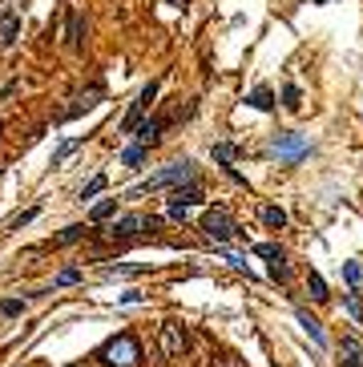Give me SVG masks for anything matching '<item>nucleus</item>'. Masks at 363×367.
Returning <instances> with one entry per match:
<instances>
[{"instance_id":"f03ea898","label":"nucleus","mask_w":363,"mask_h":367,"mask_svg":"<svg viewBox=\"0 0 363 367\" xmlns=\"http://www.w3.org/2000/svg\"><path fill=\"white\" fill-rule=\"evenodd\" d=\"M182 182H194V162H170L166 170H158V174H150L146 182H138L134 190H126V198H146V194H153V190H166V186H182Z\"/></svg>"},{"instance_id":"4468645a","label":"nucleus","mask_w":363,"mask_h":367,"mask_svg":"<svg viewBox=\"0 0 363 367\" xmlns=\"http://www.w3.org/2000/svg\"><path fill=\"white\" fill-rule=\"evenodd\" d=\"M307 291H311L315 303H327V299H331V295H327V283H323V275H319V270H307Z\"/></svg>"},{"instance_id":"393cba45","label":"nucleus","mask_w":363,"mask_h":367,"mask_svg":"<svg viewBox=\"0 0 363 367\" xmlns=\"http://www.w3.org/2000/svg\"><path fill=\"white\" fill-rule=\"evenodd\" d=\"M283 105H287V109H303V93H299V85H287V89H283Z\"/></svg>"},{"instance_id":"ddd939ff","label":"nucleus","mask_w":363,"mask_h":367,"mask_svg":"<svg viewBox=\"0 0 363 367\" xmlns=\"http://www.w3.org/2000/svg\"><path fill=\"white\" fill-rule=\"evenodd\" d=\"M339 355H343V367H363L359 363V339H339Z\"/></svg>"},{"instance_id":"6e6552de","label":"nucleus","mask_w":363,"mask_h":367,"mask_svg":"<svg viewBox=\"0 0 363 367\" xmlns=\"http://www.w3.org/2000/svg\"><path fill=\"white\" fill-rule=\"evenodd\" d=\"M162 339H166V355L174 359V355H182V347H186V331L178 327V323H166V327H162Z\"/></svg>"},{"instance_id":"c9c22d12","label":"nucleus","mask_w":363,"mask_h":367,"mask_svg":"<svg viewBox=\"0 0 363 367\" xmlns=\"http://www.w3.org/2000/svg\"><path fill=\"white\" fill-rule=\"evenodd\" d=\"M311 4H331V0H311Z\"/></svg>"},{"instance_id":"7ed1b4c3","label":"nucleus","mask_w":363,"mask_h":367,"mask_svg":"<svg viewBox=\"0 0 363 367\" xmlns=\"http://www.w3.org/2000/svg\"><path fill=\"white\" fill-rule=\"evenodd\" d=\"M105 367H138L141 363V343L129 335V331H121V335H113L105 347H101L97 355Z\"/></svg>"},{"instance_id":"cd10ccee","label":"nucleus","mask_w":363,"mask_h":367,"mask_svg":"<svg viewBox=\"0 0 363 367\" xmlns=\"http://www.w3.org/2000/svg\"><path fill=\"white\" fill-rule=\"evenodd\" d=\"M69 283H81V270H77V266H69V270H61V275L53 279V287H69Z\"/></svg>"},{"instance_id":"f8f14e48","label":"nucleus","mask_w":363,"mask_h":367,"mask_svg":"<svg viewBox=\"0 0 363 367\" xmlns=\"http://www.w3.org/2000/svg\"><path fill=\"white\" fill-rule=\"evenodd\" d=\"M146 158H150V150H141L138 141H134V146H126V153H121V165H126V170H141Z\"/></svg>"},{"instance_id":"9d476101","label":"nucleus","mask_w":363,"mask_h":367,"mask_svg":"<svg viewBox=\"0 0 363 367\" xmlns=\"http://www.w3.org/2000/svg\"><path fill=\"white\" fill-rule=\"evenodd\" d=\"M299 327L307 331V335H311L315 347H327V335H323V323H319V319H311L307 311H299Z\"/></svg>"},{"instance_id":"4be33fe9","label":"nucleus","mask_w":363,"mask_h":367,"mask_svg":"<svg viewBox=\"0 0 363 367\" xmlns=\"http://www.w3.org/2000/svg\"><path fill=\"white\" fill-rule=\"evenodd\" d=\"M85 234H89V226H65V230H61V234H57L53 242H57V246H69V242H81Z\"/></svg>"},{"instance_id":"6ab92c4d","label":"nucleus","mask_w":363,"mask_h":367,"mask_svg":"<svg viewBox=\"0 0 363 367\" xmlns=\"http://www.w3.org/2000/svg\"><path fill=\"white\" fill-rule=\"evenodd\" d=\"M69 45L81 49L85 45V25H81V13H69Z\"/></svg>"},{"instance_id":"f257e3e1","label":"nucleus","mask_w":363,"mask_h":367,"mask_svg":"<svg viewBox=\"0 0 363 367\" xmlns=\"http://www.w3.org/2000/svg\"><path fill=\"white\" fill-rule=\"evenodd\" d=\"M311 150H315L311 138L299 133V129H278V133H271V141H266V153H271L278 165H299Z\"/></svg>"},{"instance_id":"a211bd4d","label":"nucleus","mask_w":363,"mask_h":367,"mask_svg":"<svg viewBox=\"0 0 363 367\" xmlns=\"http://www.w3.org/2000/svg\"><path fill=\"white\" fill-rule=\"evenodd\" d=\"M263 222L271 230H283L287 226V210H283V206H263Z\"/></svg>"},{"instance_id":"bb28decb","label":"nucleus","mask_w":363,"mask_h":367,"mask_svg":"<svg viewBox=\"0 0 363 367\" xmlns=\"http://www.w3.org/2000/svg\"><path fill=\"white\" fill-rule=\"evenodd\" d=\"M101 190H105V174H97L89 186H81V202H89V198H93V194H101Z\"/></svg>"},{"instance_id":"c85d7f7f","label":"nucleus","mask_w":363,"mask_h":367,"mask_svg":"<svg viewBox=\"0 0 363 367\" xmlns=\"http://www.w3.org/2000/svg\"><path fill=\"white\" fill-rule=\"evenodd\" d=\"M77 146H81V138H73V141H65L61 150L53 153V165H61V162H65V158H69V153H73V150H77Z\"/></svg>"},{"instance_id":"5701e85b","label":"nucleus","mask_w":363,"mask_h":367,"mask_svg":"<svg viewBox=\"0 0 363 367\" xmlns=\"http://www.w3.org/2000/svg\"><path fill=\"white\" fill-rule=\"evenodd\" d=\"M343 307H347V315H351V319H355V323L363 327V303H359V295H355V291H347V295H343Z\"/></svg>"},{"instance_id":"0eeeda50","label":"nucleus","mask_w":363,"mask_h":367,"mask_svg":"<svg viewBox=\"0 0 363 367\" xmlns=\"http://www.w3.org/2000/svg\"><path fill=\"white\" fill-rule=\"evenodd\" d=\"M162 129H166V117H150V121H141L134 133H138V146L141 150H153L158 141H162Z\"/></svg>"},{"instance_id":"aec40b11","label":"nucleus","mask_w":363,"mask_h":367,"mask_svg":"<svg viewBox=\"0 0 363 367\" xmlns=\"http://www.w3.org/2000/svg\"><path fill=\"white\" fill-rule=\"evenodd\" d=\"M238 158V146H226V141H218L214 146V162L222 165V170H230V162Z\"/></svg>"},{"instance_id":"9b49d317","label":"nucleus","mask_w":363,"mask_h":367,"mask_svg":"<svg viewBox=\"0 0 363 367\" xmlns=\"http://www.w3.org/2000/svg\"><path fill=\"white\" fill-rule=\"evenodd\" d=\"M16 33H21V16H16V13H4V16H0V45H13Z\"/></svg>"},{"instance_id":"412c9836","label":"nucleus","mask_w":363,"mask_h":367,"mask_svg":"<svg viewBox=\"0 0 363 367\" xmlns=\"http://www.w3.org/2000/svg\"><path fill=\"white\" fill-rule=\"evenodd\" d=\"M117 214V198H109V202H97L93 206V214H89V222L97 226V222H105V218H113Z\"/></svg>"},{"instance_id":"f704fd0d","label":"nucleus","mask_w":363,"mask_h":367,"mask_svg":"<svg viewBox=\"0 0 363 367\" xmlns=\"http://www.w3.org/2000/svg\"><path fill=\"white\" fill-rule=\"evenodd\" d=\"M166 4H170V9H186V0H166Z\"/></svg>"},{"instance_id":"f3484780","label":"nucleus","mask_w":363,"mask_h":367,"mask_svg":"<svg viewBox=\"0 0 363 367\" xmlns=\"http://www.w3.org/2000/svg\"><path fill=\"white\" fill-rule=\"evenodd\" d=\"M246 102H251L254 109H263V114H271V109H275V93H271L266 85H259V89L251 93V97H246Z\"/></svg>"},{"instance_id":"423d86ee","label":"nucleus","mask_w":363,"mask_h":367,"mask_svg":"<svg viewBox=\"0 0 363 367\" xmlns=\"http://www.w3.org/2000/svg\"><path fill=\"white\" fill-rule=\"evenodd\" d=\"M158 97V81H150V85H141L138 102H134V109L126 114V121H121V133H134V129L141 126V117H146V109H150V102Z\"/></svg>"},{"instance_id":"c756f323","label":"nucleus","mask_w":363,"mask_h":367,"mask_svg":"<svg viewBox=\"0 0 363 367\" xmlns=\"http://www.w3.org/2000/svg\"><path fill=\"white\" fill-rule=\"evenodd\" d=\"M271 279H275V283H287L291 279V266L283 263V258H278V263H271Z\"/></svg>"},{"instance_id":"1a4fd4ad","label":"nucleus","mask_w":363,"mask_h":367,"mask_svg":"<svg viewBox=\"0 0 363 367\" xmlns=\"http://www.w3.org/2000/svg\"><path fill=\"white\" fill-rule=\"evenodd\" d=\"M174 202L190 210V206H202V202H206V194H202V186H194V182H190V186H178V190H174Z\"/></svg>"},{"instance_id":"a878e982","label":"nucleus","mask_w":363,"mask_h":367,"mask_svg":"<svg viewBox=\"0 0 363 367\" xmlns=\"http://www.w3.org/2000/svg\"><path fill=\"white\" fill-rule=\"evenodd\" d=\"M343 279H347V287H351V291H355V287H359V279H363L359 263H343Z\"/></svg>"},{"instance_id":"dca6fc26","label":"nucleus","mask_w":363,"mask_h":367,"mask_svg":"<svg viewBox=\"0 0 363 367\" xmlns=\"http://www.w3.org/2000/svg\"><path fill=\"white\" fill-rule=\"evenodd\" d=\"M146 270H150V266L138 263V266H105L101 275H105V279H134V275H146Z\"/></svg>"},{"instance_id":"2eb2a0df","label":"nucleus","mask_w":363,"mask_h":367,"mask_svg":"<svg viewBox=\"0 0 363 367\" xmlns=\"http://www.w3.org/2000/svg\"><path fill=\"white\" fill-rule=\"evenodd\" d=\"M101 102V85H93V89H89V93H81V97H77V105H73V109H69V114H65V117H77V114H85V109H93V105H97Z\"/></svg>"},{"instance_id":"20e7f679","label":"nucleus","mask_w":363,"mask_h":367,"mask_svg":"<svg viewBox=\"0 0 363 367\" xmlns=\"http://www.w3.org/2000/svg\"><path fill=\"white\" fill-rule=\"evenodd\" d=\"M202 234H206L214 246H222V242H234L242 230L234 226V218H230L226 206H214V210H206V218H202Z\"/></svg>"},{"instance_id":"2f4dec72","label":"nucleus","mask_w":363,"mask_h":367,"mask_svg":"<svg viewBox=\"0 0 363 367\" xmlns=\"http://www.w3.org/2000/svg\"><path fill=\"white\" fill-rule=\"evenodd\" d=\"M21 311H25L21 299H4V303H0V315H21Z\"/></svg>"},{"instance_id":"b1692460","label":"nucleus","mask_w":363,"mask_h":367,"mask_svg":"<svg viewBox=\"0 0 363 367\" xmlns=\"http://www.w3.org/2000/svg\"><path fill=\"white\" fill-rule=\"evenodd\" d=\"M254 254H259V258H266V263H278V258H283V246H278V242H259V246H254Z\"/></svg>"},{"instance_id":"7c9ffc66","label":"nucleus","mask_w":363,"mask_h":367,"mask_svg":"<svg viewBox=\"0 0 363 367\" xmlns=\"http://www.w3.org/2000/svg\"><path fill=\"white\" fill-rule=\"evenodd\" d=\"M166 214L174 218V222H186V218H190V210H186V206H178L174 198H170V206H166Z\"/></svg>"},{"instance_id":"39448f33","label":"nucleus","mask_w":363,"mask_h":367,"mask_svg":"<svg viewBox=\"0 0 363 367\" xmlns=\"http://www.w3.org/2000/svg\"><path fill=\"white\" fill-rule=\"evenodd\" d=\"M162 222L158 218H146V214H121L117 222H113V239H121V242H129V239H138L141 230H158Z\"/></svg>"},{"instance_id":"473e14b6","label":"nucleus","mask_w":363,"mask_h":367,"mask_svg":"<svg viewBox=\"0 0 363 367\" xmlns=\"http://www.w3.org/2000/svg\"><path fill=\"white\" fill-rule=\"evenodd\" d=\"M33 218H37V210H25V214H16L13 222H9V226H13V230H21V226H28Z\"/></svg>"},{"instance_id":"72a5a7b5","label":"nucleus","mask_w":363,"mask_h":367,"mask_svg":"<svg viewBox=\"0 0 363 367\" xmlns=\"http://www.w3.org/2000/svg\"><path fill=\"white\" fill-rule=\"evenodd\" d=\"M121 303H126V307H134V303H141V291H126V295H121Z\"/></svg>"}]
</instances>
